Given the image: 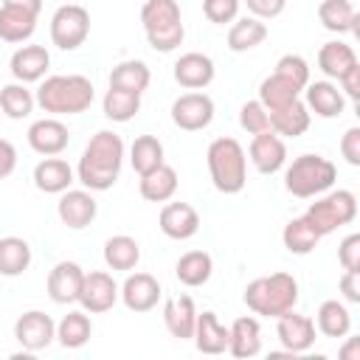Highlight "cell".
I'll return each mask as SVG.
<instances>
[{"label": "cell", "instance_id": "obj_29", "mask_svg": "<svg viewBox=\"0 0 360 360\" xmlns=\"http://www.w3.org/2000/svg\"><path fill=\"white\" fill-rule=\"evenodd\" d=\"M37 31V14L25 11V8H17V6H0V39L3 42H25L31 39Z\"/></svg>", "mask_w": 360, "mask_h": 360}, {"label": "cell", "instance_id": "obj_18", "mask_svg": "<svg viewBox=\"0 0 360 360\" xmlns=\"http://www.w3.org/2000/svg\"><path fill=\"white\" fill-rule=\"evenodd\" d=\"M48 68H51V53L45 45H22L8 59V70H11L14 82H22V84L42 82Z\"/></svg>", "mask_w": 360, "mask_h": 360}, {"label": "cell", "instance_id": "obj_25", "mask_svg": "<svg viewBox=\"0 0 360 360\" xmlns=\"http://www.w3.org/2000/svg\"><path fill=\"white\" fill-rule=\"evenodd\" d=\"M191 338H194V346L202 354H222V352H228V326L211 309L197 312V323H194V335Z\"/></svg>", "mask_w": 360, "mask_h": 360}, {"label": "cell", "instance_id": "obj_30", "mask_svg": "<svg viewBox=\"0 0 360 360\" xmlns=\"http://www.w3.org/2000/svg\"><path fill=\"white\" fill-rule=\"evenodd\" d=\"M267 39V25L264 20L259 17H236L228 28V48L233 53H245V51H253L259 48L262 42Z\"/></svg>", "mask_w": 360, "mask_h": 360}, {"label": "cell", "instance_id": "obj_6", "mask_svg": "<svg viewBox=\"0 0 360 360\" xmlns=\"http://www.w3.org/2000/svg\"><path fill=\"white\" fill-rule=\"evenodd\" d=\"M335 180H338V166L329 158L312 155V152L298 155L284 169V188L298 200H309V197L329 191Z\"/></svg>", "mask_w": 360, "mask_h": 360}, {"label": "cell", "instance_id": "obj_16", "mask_svg": "<svg viewBox=\"0 0 360 360\" xmlns=\"http://www.w3.org/2000/svg\"><path fill=\"white\" fill-rule=\"evenodd\" d=\"M174 82L186 90H202L214 82L217 76V65L208 53H200V51H188L183 53L177 62H174Z\"/></svg>", "mask_w": 360, "mask_h": 360}, {"label": "cell", "instance_id": "obj_39", "mask_svg": "<svg viewBox=\"0 0 360 360\" xmlns=\"http://www.w3.org/2000/svg\"><path fill=\"white\" fill-rule=\"evenodd\" d=\"M37 107V98L34 93L22 84V82H8L0 87V110L11 118V121H20V118H28Z\"/></svg>", "mask_w": 360, "mask_h": 360}, {"label": "cell", "instance_id": "obj_49", "mask_svg": "<svg viewBox=\"0 0 360 360\" xmlns=\"http://www.w3.org/2000/svg\"><path fill=\"white\" fill-rule=\"evenodd\" d=\"M338 290L349 304H360V270H343Z\"/></svg>", "mask_w": 360, "mask_h": 360}, {"label": "cell", "instance_id": "obj_15", "mask_svg": "<svg viewBox=\"0 0 360 360\" xmlns=\"http://www.w3.org/2000/svg\"><path fill=\"white\" fill-rule=\"evenodd\" d=\"M248 155H250V163L256 172L262 174H276L284 169L287 163V146H284V138L276 135L273 129H264V132H256L250 146H248Z\"/></svg>", "mask_w": 360, "mask_h": 360}, {"label": "cell", "instance_id": "obj_40", "mask_svg": "<svg viewBox=\"0 0 360 360\" xmlns=\"http://www.w3.org/2000/svg\"><path fill=\"white\" fill-rule=\"evenodd\" d=\"M129 163L135 169V174H146L152 169H158L163 160V143L155 138V135H138L129 146Z\"/></svg>", "mask_w": 360, "mask_h": 360}, {"label": "cell", "instance_id": "obj_47", "mask_svg": "<svg viewBox=\"0 0 360 360\" xmlns=\"http://www.w3.org/2000/svg\"><path fill=\"white\" fill-rule=\"evenodd\" d=\"M340 155L349 166H360V127H349L340 138Z\"/></svg>", "mask_w": 360, "mask_h": 360}, {"label": "cell", "instance_id": "obj_27", "mask_svg": "<svg viewBox=\"0 0 360 360\" xmlns=\"http://www.w3.org/2000/svg\"><path fill=\"white\" fill-rule=\"evenodd\" d=\"M138 191H141V197L146 202H169L174 197V191H177V172H174V166L160 163L158 169L141 174Z\"/></svg>", "mask_w": 360, "mask_h": 360}, {"label": "cell", "instance_id": "obj_12", "mask_svg": "<svg viewBox=\"0 0 360 360\" xmlns=\"http://www.w3.org/2000/svg\"><path fill=\"white\" fill-rule=\"evenodd\" d=\"M315 321L309 315H301L295 309L284 312L276 318V335H278V343L284 346V352L290 354H304L315 346Z\"/></svg>", "mask_w": 360, "mask_h": 360}, {"label": "cell", "instance_id": "obj_19", "mask_svg": "<svg viewBox=\"0 0 360 360\" xmlns=\"http://www.w3.org/2000/svg\"><path fill=\"white\" fill-rule=\"evenodd\" d=\"M84 281V270L76 262H56L48 273V298L53 304H73L79 301V290Z\"/></svg>", "mask_w": 360, "mask_h": 360}, {"label": "cell", "instance_id": "obj_8", "mask_svg": "<svg viewBox=\"0 0 360 360\" xmlns=\"http://www.w3.org/2000/svg\"><path fill=\"white\" fill-rule=\"evenodd\" d=\"M90 37V11L79 3H65L51 17V42L62 51H76Z\"/></svg>", "mask_w": 360, "mask_h": 360}, {"label": "cell", "instance_id": "obj_23", "mask_svg": "<svg viewBox=\"0 0 360 360\" xmlns=\"http://www.w3.org/2000/svg\"><path fill=\"white\" fill-rule=\"evenodd\" d=\"M228 352L239 360L256 357L262 352V326L256 318L242 315L228 326Z\"/></svg>", "mask_w": 360, "mask_h": 360}, {"label": "cell", "instance_id": "obj_42", "mask_svg": "<svg viewBox=\"0 0 360 360\" xmlns=\"http://www.w3.org/2000/svg\"><path fill=\"white\" fill-rule=\"evenodd\" d=\"M101 107H104V115H107L110 121L127 124V121H132V118L138 115V110H141V96H138V93H127V90L110 87V90L104 93Z\"/></svg>", "mask_w": 360, "mask_h": 360}, {"label": "cell", "instance_id": "obj_3", "mask_svg": "<svg viewBox=\"0 0 360 360\" xmlns=\"http://www.w3.org/2000/svg\"><path fill=\"white\" fill-rule=\"evenodd\" d=\"M245 304L250 312L262 318H278L298 304V281L292 273H270L259 276L245 287Z\"/></svg>", "mask_w": 360, "mask_h": 360}, {"label": "cell", "instance_id": "obj_13", "mask_svg": "<svg viewBox=\"0 0 360 360\" xmlns=\"http://www.w3.org/2000/svg\"><path fill=\"white\" fill-rule=\"evenodd\" d=\"M56 214H59V219H62L65 228L82 231V228H87L96 219L98 202H96V197H93L90 188H68V191L59 194Z\"/></svg>", "mask_w": 360, "mask_h": 360}, {"label": "cell", "instance_id": "obj_7", "mask_svg": "<svg viewBox=\"0 0 360 360\" xmlns=\"http://www.w3.org/2000/svg\"><path fill=\"white\" fill-rule=\"evenodd\" d=\"M357 217V197L349 188H338V191H323V197L318 194V200L307 208L304 219L315 228L318 236H326L349 222H354Z\"/></svg>", "mask_w": 360, "mask_h": 360}, {"label": "cell", "instance_id": "obj_38", "mask_svg": "<svg viewBox=\"0 0 360 360\" xmlns=\"http://www.w3.org/2000/svg\"><path fill=\"white\" fill-rule=\"evenodd\" d=\"M93 335V323L84 309H70L59 323H56V340L65 349H82Z\"/></svg>", "mask_w": 360, "mask_h": 360}, {"label": "cell", "instance_id": "obj_50", "mask_svg": "<svg viewBox=\"0 0 360 360\" xmlns=\"http://www.w3.org/2000/svg\"><path fill=\"white\" fill-rule=\"evenodd\" d=\"M338 82H340V87H343L340 93H346V96L357 104V101H360V62H357L354 68H349Z\"/></svg>", "mask_w": 360, "mask_h": 360}, {"label": "cell", "instance_id": "obj_41", "mask_svg": "<svg viewBox=\"0 0 360 360\" xmlns=\"http://www.w3.org/2000/svg\"><path fill=\"white\" fill-rule=\"evenodd\" d=\"M281 242H284V248H287L290 253L307 256V253H312V250L318 248L321 236L315 233V228H312L304 217H292V219L284 225V231H281Z\"/></svg>", "mask_w": 360, "mask_h": 360}, {"label": "cell", "instance_id": "obj_44", "mask_svg": "<svg viewBox=\"0 0 360 360\" xmlns=\"http://www.w3.org/2000/svg\"><path fill=\"white\" fill-rule=\"evenodd\" d=\"M276 73L287 76L290 82H295L298 87H307L309 84V65L304 56L298 53H284L278 62H276Z\"/></svg>", "mask_w": 360, "mask_h": 360}, {"label": "cell", "instance_id": "obj_2", "mask_svg": "<svg viewBox=\"0 0 360 360\" xmlns=\"http://www.w3.org/2000/svg\"><path fill=\"white\" fill-rule=\"evenodd\" d=\"M34 98L51 115H79L93 104L96 90L93 82L82 73H56L39 82Z\"/></svg>", "mask_w": 360, "mask_h": 360}, {"label": "cell", "instance_id": "obj_46", "mask_svg": "<svg viewBox=\"0 0 360 360\" xmlns=\"http://www.w3.org/2000/svg\"><path fill=\"white\" fill-rule=\"evenodd\" d=\"M338 262L343 270H360V233H349L338 245Z\"/></svg>", "mask_w": 360, "mask_h": 360}, {"label": "cell", "instance_id": "obj_20", "mask_svg": "<svg viewBox=\"0 0 360 360\" xmlns=\"http://www.w3.org/2000/svg\"><path fill=\"white\" fill-rule=\"evenodd\" d=\"M158 225H160V231H163L169 239L183 242V239H191V236L200 231V214H197L194 205H188V202H166V205L160 208Z\"/></svg>", "mask_w": 360, "mask_h": 360}, {"label": "cell", "instance_id": "obj_34", "mask_svg": "<svg viewBox=\"0 0 360 360\" xmlns=\"http://www.w3.org/2000/svg\"><path fill=\"white\" fill-rule=\"evenodd\" d=\"M211 273H214V259L205 250H188L174 264V276L186 287H202L211 278Z\"/></svg>", "mask_w": 360, "mask_h": 360}, {"label": "cell", "instance_id": "obj_11", "mask_svg": "<svg viewBox=\"0 0 360 360\" xmlns=\"http://www.w3.org/2000/svg\"><path fill=\"white\" fill-rule=\"evenodd\" d=\"M118 301V284L107 270H90L84 273L82 290H79V304L90 315H101L112 309Z\"/></svg>", "mask_w": 360, "mask_h": 360}, {"label": "cell", "instance_id": "obj_32", "mask_svg": "<svg viewBox=\"0 0 360 360\" xmlns=\"http://www.w3.org/2000/svg\"><path fill=\"white\" fill-rule=\"evenodd\" d=\"M315 329L326 338H346L352 332V312L343 301L338 298H326L321 307H318V315H315Z\"/></svg>", "mask_w": 360, "mask_h": 360}, {"label": "cell", "instance_id": "obj_33", "mask_svg": "<svg viewBox=\"0 0 360 360\" xmlns=\"http://www.w3.org/2000/svg\"><path fill=\"white\" fill-rule=\"evenodd\" d=\"M357 65V53L352 45L340 42V39H332V42H323L321 51H318V68L326 79H340L349 68Z\"/></svg>", "mask_w": 360, "mask_h": 360}, {"label": "cell", "instance_id": "obj_5", "mask_svg": "<svg viewBox=\"0 0 360 360\" xmlns=\"http://www.w3.org/2000/svg\"><path fill=\"white\" fill-rule=\"evenodd\" d=\"M141 25L146 34V42L158 53H172L183 45L186 25L180 17L177 0H146L141 8Z\"/></svg>", "mask_w": 360, "mask_h": 360}, {"label": "cell", "instance_id": "obj_31", "mask_svg": "<svg viewBox=\"0 0 360 360\" xmlns=\"http://www.w3.org/2000/svg\"><path fill=\"white\" fill-rule=\"evenodd\" d=\"M101 253H104V264L110 270H121V273L135 270L138 262H141V245H138V239H132L127 233L110 236L104 242V250Z\"/></svg>", "mask_w": 360, "mask_h": 360}, {"label": "cell", "instance_id": "obj_17", "mask_svg": "<svg viewBox=\"0 0 360 360\" xmlns=\"http://www.w3.org/2000/svg\"><path fill=\"white\" fill-rule=\"evenodd\" d=\"M68 143H70V132L59 118H39L28 127V146L42 158L62 155Z\"/></svg>", "mask_w": 360, "mask_h": 360}, {"label": "cell", "instance_id": "obj_22", "mask_svg": "<svg viewBox=\"0 0 360 360\" xmlns=\"http://www.w3.org/2000/svg\"><path fill=\"white\" fill-rule=\"evenodd\" d=\"M163 323H166V329H169L172 338H177V340H191L194 323H197L194 298H191V295L166 298V304H163Z\"/></svg>", "mask_w": 360, "mask_h": 360}, {"label": "cell", "instance_id": "obj_21", "mask_svg": "<svg viewBox=\"0 0 360 360\" xmlns=\"http://www.w3.org/2000/svg\"><path fill=\"white\" fill-rule=\"evenodd\" d=\"M304 104L318 118H338L346 107V96L338 90L335 82L323 79V82H309L304 87Z\"/></svg>", "mask_w": 360, "mask_h": 360}, {"label": "cell", "instance_id": "obj_10", "mask_svg": "<svg viewBox=\"0 0 360 360\" xmlns=\"http://www.w3.org/2000/svg\"><path fill=\"white\" fill-rule=\"evenodd\" d=\"M14 338L25 352H42L56 340V323L42 309H28L14 321Z\"/></svg>", "mask_w": 360, "mask_h": 360}, {"label": "cell", "instance_id": "obj_35", "mask_svg": "<svg viewBox=\"0 0 360 360\" xmlns=\"http://www.w3.org/2000/svg\"><path fill=\"white\" fill-rule=\"evenodd\" d=\"M152 82V73H149V65L141 62V59H127V62H118L112 70H110V87L115 90H127V93H143Z\"/></svg>", "mask_w": 360, "mask_h": 360}, {"label": "cell", "instance_id": "obj_9", "mask_svg": "<svg viewBox=\"0 0 360 360\" xmlns=\"http://www.w3.org/2000/svg\"><path fill=\"white\" fill-rule=\"evenodd\" d=\"M172 121L186 132H200L214 121V98L208 93L191 90L172 101Z\"/></svg>", "mask_w": 360, "mask_h": 360}, {"label": "cell", "instance_id": "obj_14", "mask_svg": "<svg viewBox=\"0 0 360 360\" xmlns=\"http://www.w3.org/2000/svg\"><path fill=\"white\" fill-rule=\"evenodd\" d=\"M163 290L152 273H129L118 287V298L129 312H149L158 307Z\"/></svg>", "mask_w": 360, "mask_h": 360}, {"label": "cell", "instance_id": "obj_51", "mask_svg": "<svg viewBox=\"0 0 360 360\" xmlns=\"http://www.w3.org/2000/svg\"><path fill=\"white\" fill-rule=\"evenodd\" d=\"M14 169H17V149L11 141L0 138V180L8 177Z\"/></svg>", "mask_w": 360, "mask_h": 360}, {"label": "cell", "instance_id": "obj_48", "mask_svg": "<svg viewBox=\"0 0 360 360\" xmlns=\"http://www.w3.org/2000/svg\"><path fill=\"white\" fill-rule=\"evenodd\" d=\"M245 6H248V11H250L253 17H259V20H273V17H278V14L284 11L287 0H245Z\"/></svg>", "mask_w": 360, "mask_h": 360}, {"label": "cell", "instance_id": "obj_53", "mask_svg": "<svg viewBox=\"0 0 360 360\" xmlns=\"http://www.w3.org/2000/svg\"><path fill=\"white\" fill-rule=\"evenodd\" d=\"M6 6H17V8H25V11H31V14H37L39 17V11H42V0H3Z\"/></svg>", "mask_w": 360, "mask_h": 360}, {"label": "cell", "instance_id": "obj_24", "mask_svg": "<svg viewBox=\"0 0 360 360\" xmlns=\"http://www.w3.org/2000/svg\"><path fill=\"white\" fill-rule=\"evenodd\" d=\"M267 118H270V129L276 135H284V138H298L309 129V121H312V112L307 110V104L301 98L284 104V107H276V110H267Z\"/></svg>", "mask_w": 360, "mask_h": 360}, {"label": "cell", "instance_id": "obj_43", "mask_svg": "<svg viewBox=\"0 0 360 360\" xmlns=\"http://www.w3.org/2000/svg\"><path fill=\"white\" fill-rule=\"evenodd\" d=\"M239 127L248 132V135H256V132H264L270 129V118H267V110L262 107L259 98L253 101H245L239 107Z\"/></svg>", "mask_w": 360, "mask_h": 360}, {"label": "cell", "instance_id": "obj_45", "mask_svg": "<svg viewBox=\"0 0 360 360\" xmlns=\"http://www.w3.org/2000/svg\"><path fill=\"white\" fill-rule=\"evenodd\" d=\"M239 3L242 0H202V14L208 22L225 25L239 17Z\"/></svg>", "mask_w": 360, "mask_h": 360}, {"label": "cell", "instance_id": "obj_28", "mask_svg": "<svg viewBox=\"0 0 360 360\" xmlns=\"http://www.w3.org/2000/svg\"><path fill=\"white\" fill-rule=\"evenodd\" d=\"M318 20L332 34H349V31L354 34L357 22H360L352 0H321L318 3Z\"/></svg>", "mask_w": 360, "mask_h": 360}, {"label": "cell", "instance_id": "obj_4", "mask_svg": "<svg viewBox=\"0 0 360 360\" xmlns=\"http://www.w3.org/2000/svg\"><path fill=\"white\" fill-rule=\"evenodd\" d=\"M208 174L217 191L239 194L248 183V155L236 138H214L205 152Z\"/></svg>", "mask_w": 360, "mask_h": 360}, {"label": "cell", "instance_id": "obj_26", "mask_svg": "<svg viewBox=\"0 0 360 360\" xmlns=\"http://www.w3.org/2000/svg\"><path fill=\"white\" fill-rule=\"evenodd\" d=\"M34 186L45 194H62L73 186V169L62 158H45L34 166Z\"/></svg>", "mask_w": 360, "mask_h": 360}, {"label": "cell", "instance_id": "obj_37", "mask_svg": "<svg viewBox=\"0 0 360 360\" xmlns=\"http://www.w3.org/2000/svg\"><path fill=\"white\" fill-rule=\"evenodd\" d=\"M31 267V245L22 236L0 239V276H22Z\"/></svg>", "mask_w": 360, "mask_h": 360}, {"label": "cell", "instance_id": "obj_52", "mask_svg": "<svg viewBox=\"0 0 360 360\" xmlns=\"http://www.w3.org/2000/svg\"><path fill=\"white\" fill-rule=\"evenodd\" d=\"M338 354H340V360H360V340L357 338H349L346 346Z\"/></svg>", "mask_w": 360, "mask_h": 360}, {"label": "cell", "instance_id": "obj_1", "mask_svg": "<svg viewBox=\"0 0 360 360\" xmlns=\"http://www.w3.org/2000/svg\"><path fill=\"white\" fill-rule=\"evenodd\" d=\"M124 166V141L112 129H98L76 166V180L90 191H107L115 186Z\"/></svg>", "mask_w": 360, "mask_h": 360}, {"label": "cell", "instance_id": "obj_36", "mask_svg": "<svg viewBox=\"0 0 360 360\" xmlns=\"http://www.w3.org/2000/svg\"><path fill=\"white\" fill-rule=\"evenodd\" d=\"M301 90H304V87H298L295 82H290L287 76H281V73L273 70V73H270L267 79H262V84H259V101H262L264 110H276V107H284V104L301 98Z\"/></svg>", "mask_w": 360, "mask_h": 360}]
</instances>
